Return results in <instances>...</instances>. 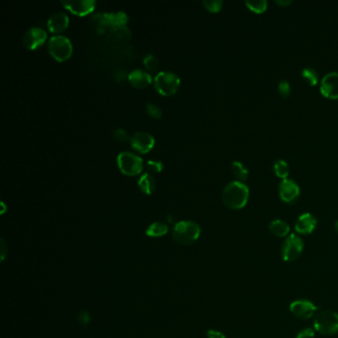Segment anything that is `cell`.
I'll return each instance as SVG.
<instances>
[{"label": "cell", "instance_id": "52a82bcc", "mask_svg": "<svg viewBox=\"0 0 338 338\" xmlns=\"http://www.w3.org/2000/svg\"><path fill=\"white\" fill-rule=\"evenodd\" d=\"M303 250V239L297 234H290L282 246V258L285 262H294L300 258Z\"/></svg>", "mask_w": 338, "mask_h": 338}, {"label": "cell", "instance_id": "44dd1931", "mask_svg": "<svg viewBox=\"0 0 338 338\" xmlns=\"http://www.w3.org/2000/svg\"><path fill=\"white\" fill-rule=\"evenodd\" d=\"M231 168H232V172H233L234 176L239 180V182L242 183V182H244V181L247 180L248 175H249V172H248V170L244 167V165H243L242 163L235 161V162L232 163Z\"/></svg>", "mask_w": 338, "mask_h": 338}, {"label": "cell", "instance_id": "d6986e66", "mask_svg": "<svg viewBox=\"0 0 338 338\" xmlns=\"http://www.w3.org/2000/svg\"><path fill=\"white\" fill-rule=\"evenodd\" d=\"M138 187L144 194L151 195L156 188V182L154 177L148 173L142 175L138 181Z\"/></svg>", "mask_w": 338, "mask_h": 338}, {"label": "cell", "instance_id": "7c38bea8", "mask_svg": "<svg viewBox=\"0 0 338 338\" xmlns=\"http://www.w3.org/2000/svg\"><path fill=\"white\" fill-rule=\"evenodd\" d=\"M321 92L330 99L338 98V72L333 71L324 76L321 82Z\"/></svg>", "mask_w": 338, "mask_h": 338}, {"label": "cell", "instance_id": "484cf974", "mask_svg": "<svg viewBox=\"0 0 338 338\" xmlns=\"http://www.w3.org/2000/svg\"><path fill=\"white\" fill-rule=\"evenodd\" d=\"M203 4L208 11L218 12L222 7L223 2L221 0H203Z\"/></svg>", "mask_w": 338, "mask_h": 338}, {"label": "cell", "instance_id": "30bf717a", "mask_svg": "<svg viewBox=\"0 0 338 338\" xmlns=\"http://www.w3.org/2000/svg\"><path fill=\"white\" fill-rule=\"evenodd\" d=\"M300 187L294 180L286 179L279 185V195L284 203H296L300 198Z\"/></svg>", "mask_w": 338, "mask_h": 338}, {"label": "cell", "instance_id": "8992f818", "mask_svg": "<svg viewBox=\"0 0 338 338\" xmlns=\"http://www.w3.org/2000/svg\"><path fill=\"white\" fill-rule=\"evenodd\" d=\"M117 165L120 171L127 176H135L142 172L143 160L133 153L122 152L117 156Z\"/></svg>", "mask_w": 338, "mask_h": 338}, {"label": "cell", "instance_id": "836d02e7", "mask_svg": "<svg viewBox=\"0 0 338 338\" xmlns=\"http://www.w3.org/2000/svg\"><path fill=\"white\" fill-rule=\"evenodd\" d=\"M335 228H336V231L338 233V220H337L336 223H335Z\"/></svg>", "mask_w": 338, "mask_h": 338}, {"label": "cell", "instance_id": "8fae6325", "mask_svg": "<svg viewBox=\"0 0 338 338\" xmlns=\"http://www.w3.org/2000/svg\"><path fill=\"white\" fill-rule=\"evenodd\" d=\"M47 40V33L38 27H33L29 29L24 37H23V44L29 50H35L42 46Z\"/></svg>", "mask_w": 338, "mask_h": 338}, {"label": "cell", "instance_id": "ac0fdd59", "mask_svg": "<svg viewBox=\"0 0 338 338\" xmlns=\"http://www.w3.org/2000/svg\"><path fill=\"white\" fill-rule=\"evenodd\" d=\"M269 230L274 236H277V237L287 236L288 237L291 228H290V225L286 221L282 219H276L271 222L269 225Z\"/></svg>", "mask_w": 338, "mask_h": 338}, {"label": "cell", "instance_id": "e0dca14e", "mask_svg": "<svg viewBox=\"0 0 338 338\" xmlns=\"http://www.w3.org/2000/svg\"><path fill=\"white\" fill-rule=\"evenodd\" d=\"M128 79L133 86L138 88L147 87L152 82L151 74H149L146 71H143L142 69L132 70L128 75Z\"/></svg>", "mask_w": 338, "mask_h": 338}, {"label": "cell", "instance_id": "2e32d148", "mask_svg": "<svg viewBox=\"0 0 338 338\" xmlns=\"http://www.w3.org/2000/svg\"><path fill=\"white\" fill-rule=\"evenodd\" d=\"M68 17L65 13L62 12L53 14L47 22L48 29L52 33H60L64 31L68 27Z\"/></svg>", "mask_w": 338, "mask_h": 338}, {"label": "cell", "instance_id": "f546056e", "mask_svg": "<svg viewBox=\"0 0 338 338\" xmlns=\"http://www.w3.org/2000/svg\"><path fill=\"white\" fill-rule=\"evenodd\" d=\"M113 137L117 141H120V142H124V141H127L129 139L128 133L125 130H123V129H116V130H114Z\"/></svg>", "mask_w": 338, "mask_h": 338}, {"label": "cell", "instance_id": "5b68a950", "mask_svg": "<svg viewBox=\"0 0 338 338\" xmlns=\"http://www.w3.org/2000/svg\"><path fill=\"white\" fill-rule=\"evenodd\" d=\"M48 51L54 59L63 62L71 56L72 45L67 37L55 36L48 43Z\"/></svg>", "mask_w": 338, "mask_h": 338}, {"label": "cell", "instance_id": "4dcf8cb0", "mask_svg": "<svg viewBox=\"0 0 338 338\" xmlns=\"http://www.w3.org/2000/svg\"><path fill=\"white\" fill-rule=\"evenodd\" d=\"M296 338H315V331L312 329H304L297 335Z\"/></svg>", "mask_w": 338, "mask_h": 338}, {"label": "cell", "instance_id": "603a6c76", "mask_svg": "<svg viewBox=\"0 0 338 338\" xmlns=\"http://www.w3.org/2000/svg\"><path fill=\"white\" fill-rule=\"evenodd\" d=\"M302 76L307 80V82L312 85L315 86L318 84L319 82V74L317 72V70L313 68H306L303 69L302 71Z\"/></svg>", "mask_w": 338, "mask_h": 338}, {"label": "cell", "instance_id": "f1b7e54d", "mask_svg": "<svg viewBox=\"0 0 338 338\" xmlns=\"http://www.w3.org/2000/svg\"><path fill=\"white\" fill-rule=\"evenodd\" d=\"M279 92L283 97H288L291 93V85L287 80H282L279 82L278 86Z\"/></svg>", "mask_w": 338, "mask_h": 338}, {"label": "cell", "instance_id": "9a60e30c", "mask_svg": "<svg viewBox=\"0 0 338 338\" xmlns=\"http://www.w3.org/2000/svg\"><path fill=\"white\" fill-rule=\"evenodd\" d=\"M317 225L318 221L314 215H312L311 213H304L298 218L295 229L299 234L309 235L315 231Z\"/></svg>", "mask_w": 338, "mask_h": 338}, {"label": "cell", "instance_id": "1f68e13d", "mask_svg": "<svg viewBox=\"0 0 338 338\" xmlns=\"http://www.w3.org/2000/svg\"><path fill=\"white\" fill-rule=\"evenodd\" d=\"M206 336L208 338H226L223 334H221L220 332L217 331H213V330H209L206 333Z\"/></svg>", "mask_w": 338, "mask_h": 338}, {"label": "cell", "instance_id": "4316f807", "mask_svg": "<svg viewBox=\"0 0 338 338\" xmlns=\"http://www.w3.org/2000/svg\"><path fill=\"white\" fill-rule=\"evenodd\" d=\"M146 111L151 117L156 118V119L161 118V116H162V110L157 105L152 104V103H148L146 105Z\"/></svg>", "mask_w": 338, "mask_h": 338}, {"label": "cell", "instance_id": "4fadbf2b", "mask_svg": "<svg viewBox=\"0 0 338 338\" xmlns=\"http://www.w3.org/2000/svg\"><path fill=\"white\" fill-rule=\"evenodd\" d=\"M61 3L66 9L78 16H84L91 13L96 5L94 0H68L61 1Z\"/></svg>", "mask_w": 338, "mask_h": 338}, {"label": "cell", "instance_id": "5bb4252c", "mask_svg": "<svg viewBox=\"0 0 338 338\" xmlns=\"http://www.w3.org/2000/svg\"><path fill=\"white\" fill-rule=\"evenodd\" d=\"M155 145L154 137L146 132H137L131 137V146L139 153H148Z\"/></svg>", "mask_w": 338, "mask_h": 338}, {"label": "cell", "instance_id": "d4e9b609", "mask_svg": "<svg viewBox=\"0 0 338 338\" xmlns=\"http://www.w3.org/2000/svg\"><path fill=\"white\" fill-rule=\"evenodd\" d=\"M143 63H144V66L146 67V68L151 70V71H156L160 67L159 60L154 55H147L143 59Z\"/></svg>", "mask_w": 338, "mask_h": 338}, {"label": "cell", "instance_id": "ba28073f", "mask_svg": "<svg viewBox=\"0 0 338 338\" xmlns=\"http://www.w3.org/2000/svg\"><path fill=\"white\" fill-rule=\"evenodd\" d=\"M92 20L97 22L103 27H109L111 29H116V28H121L125 27V25L128 23L129 17L126 13L120 11V12H115V13H96L91 17Z\"/></svg>", "mask_w": 338, "mask_h": 338}, {"label": "cell", "instance_id": "7402d4cb", "mask_svg": "<svg viewBox=\"0 0 338 338\" xmlns=\"http://www.w3.org/2000/svg\"><path fill=\"white\" fill-rule=\"evenodd\" d=\"M274 171H275V174L277 175V177H279L283 180L288 179V176L290 174L289 165H288L287 162H285L283 160L276 161V163L274 164Z\"/></svg>", "mask_w": 338, "mask_h": 338}, {"label": "cell", "instance_id": "ffe728a7", "mask_svg": "<svg viewBox=\"0 0 338 338\" xmlns=\"http://www.w3.org/2000/svg\"><path fill=\"white\" fill-rule=\"evenodd\" d=\"M168 225L161 221H156L152 223L146 230V234L150 237H161L167 234L168 232Z\"/></svg>", "mask_w": 338, "mask_h": 338}, {"label": "cell", "instance_id": "6da1fadb", "mask_svg": "<svg viewBox=\"0 0 338 338\" xmlns=\"http://www.w3.org/2000/svg\"><path fill=\"white\" fill-rule=\"evenodd\" d=\"M248 199L249 189L239 181L229 183L222 192L223 203L231 209L243 208L248 203Z\"/></svg>", "mask_w": 338, "mask_h": 338}, {"label": "cell", "instance_id": "3957f363", "mask_svg": "<svg viewBox=\"0 0 338 338\" xmlns=\"http://www.w3.org/2000/svg\"><path fill=\"white\" fill-rule=\"evenodd\" d=\"M315 330L324 336L338 334V314L333 311H323L314 320Z\"/></svg>", "mask_w": 338, "mask_h": 338}, {"label": "cell", "instance_id": "7a4b0ae2", "mask_svg": "<svg viewBox=\"0 0 338 338\" xmlns=\"http://www.w3.org/2000/svg\"><path fill=\"white\" fill-rule=\"evenodd\" d=\"M201 226L191 220L179 221L173 229L174 240L182 245H190L197 241L201 235Z\"/></svg>", "mask_w": 338, "mask_h": 338}, {"label": "cell", "instance_id": "277c9868", "mask_svg": "<svg viewBox=\"0 0 338 338\" xmlns=\"http://www.w3.org/2000/svg\"><path fill=\"white\" fill-rule=\"evenodd\" d=\"M154 85L156 90L162 95H172L178 91L181 85V79L174 72L161 71L156 75Z\"/></svg>", "mask_w": 338, "mask_h": 338}, {"label": "cell", "instance_id": "d6a6232c", "mask_svg": "<svg viewBox=\"0 0 338 338\" xmlns=\"http://www.w3.org/2000/svg\"><path fill=\"white\" fill-rule=\"evenodd\" d=\"M279 5H282V6H286V5H289V4H291L292 3V1H280V0H278V1H276Z\"/></svg>", "mask_w": 338, "mask_h": 338}, {"label": "cell", "instance_id": "cb8c5ba5", "mask_svg": "<svg viewBox=\"0 0 338 338\" xmlns=\"http://www.w3.org/2000/svg\"><path fill=\"white\" fill-rule=\"evenodd\" d=\"M247 7L255 12V13H263L268 6V2L266 0H251V1H246Z\"/></svg>", "mask_w": 338, "mask_h": 338}, {"label": "cell", "instance_id": "9c48e42d", "mask_svg": "<svg viewBox=\"0 0 338 338\" xmlns=\"http://www.w3.org/2000/svg\"><path fill=\"white\" fill-rule=\"evenodd\" d=\"M292 315L299 320H309L314 317L318 307L309 300H297L290 305Z\"/></svg>", "mask_w": 338, "mask_h": 338}, {"label": "cell", "instance_id": "83f0119b", "mask_svg": "<svg viewBox=\"0 0 338 338\" xmlns=\"http://www.w3.org/2000/svg\"><path fill=\"white\" fill-rule=\"evenodd\" d=\"M146 169L151 173H160L163 170V164L159 161L150 160L146 164Z\"/></svg>", "mask_w": 338, "mask_h": 338}]
</instances>
